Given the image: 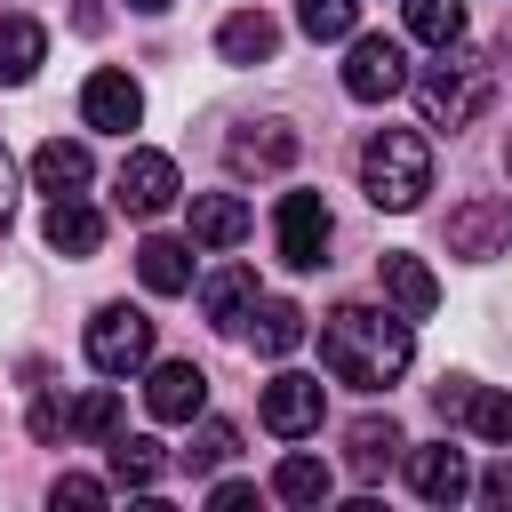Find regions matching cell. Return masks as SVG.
<instances>
[{
    "instance_id": "6da1fadb",
    "label": "cell",
    "mask_w": 512,
    "mask_h": 512,
    "mask_svg": "<svg viewBox=\"0 0 512 512\" xmlns=\"http://www.w3.org/2000/svg\"><path fill=\"white\" fill-rule=\"evenodd\" d=\"M408 360H416L408 320H392V312H376V304H336V312L320 320V368H328L336 384H352V392L400 384Z\"/></svg>"
},
{
    "instance_id": "7a4b0ae2",
    "label": "cell",
    "mask_w": 512,
    "mask_h": 512,
    "mask_svg": "<svg viewBox=\"0 0 512 512\" xmlns=\"http://www.w3.org/2000/svg\"><path fill=\"white\" fill-rule=\"evenodd\" d=\"M488 104H496V64H488V56H464L456 40H448L440 64L416 80V112H424V128H472Z\"/></svg>"
},
{
    "instance_id": "3957f363",
    "label": "cell",
    "mask_w": 512,
    "mask_h": 512,
    "mask_svg": "<svg viewBox=\"0 0 512 512\" xmlns=\"http://www.w3.org/2000/svg\"><path fill=\"white\" fill-rule=\"evenodd\" d=\"M360 184H368V200L392 208V216L424 208V192H432V152H424V136H416V128L368 136V144H360Z\"/></svg>"
},
{
    "instance_id": "277c9868",
    "label": "cell",
    "mask_w": 512,
    "mask_h": 512,
    "mask_svg": "<svg viewBox=\"0 0 512 512\" xmlns=\"http://www.w3.org/2000/svg\"><path fill=\"white\" fill-rule=\"evenodd\" d=\"M272 232H280V264L288 272H320L328 264V200L320 192H280V216H272Z\"/></svg>"
},
{
    "instance_id": "5b68a950",
    "label": "cell",
    "mask_w": 512,
    "mask_h": 512,
    "mask_svg": "<svg viewBox=\"0 0 512 512\" xmlns=\"http://www.w3.org/2000/svg\"><path fill=\"white\" fill-rule=\"evenodd\" d=\"M504 248H512V200H504V192H472V200L448 208V256L488 264V256H504Z\"/></svg>"
},
{
    "instance_id": "8992f818",
    "label": "cell",
    "mask_w": 512,
    "mask_h": 512,
    "mask_svg": "<svg viewBox=\"0 0 512 512\" xmlns=\"http://www.w3.org/2000/svg\"><path fill=\"white\" fill-rule=\"evenodd\" d=\"M400 88H408V48L384 40V32H360L352 56H344V96H352V104H384V96H400Z\"/></svg>"
},
{
    "instance_id": "52a82bcc",
    "label": "cell",
    "mask_w": 512,
    "mask_h": 512,
    "mask_svg": "<svg viewBox=\"0 0 512 512\" xmlns=\"http://www.w3.org/2000/svg\"><path fill=\"white\" fill-rule=\"evenodd\" d=\"M88 360H96L104 376L144 368V360H152V320H144L136 304H104V312L88 320Z\"/></svg>"
},
{
    "instance_id": "ba28073f",
    "label": "cell",
    "mask_w": 512,
    "mask_h": 512,
    "mask_svg": "<svg viewBox=\"0 0 512 512\" xmlns=\"http://www.w3.org/2000/svg\"><path fill=\"white\" fill-rule=\"evenodd\" d=\"M176 160L168 152H128L120 160V176H112V200H120V216H160V208H176Z\"/></svg>"
},
{
    "instance_id": "9c48e42d",
    "label": "cell",
    "mask_w": 512,
    "mask_h": 512,
    "mask_svg": "<svg viewBox=\"0 0 512 512\" xmlns=\"http://www.w3.org/2000/svg\"><path fill=\"white\" fill-rule=\"evenodd\" d=\"M320 408H328V392H320V376H272L264 384V424L280 432V440H304V432H320Z\"/></svg>"
},
{
    "instance_id": "30bf717a",
    "label": "cell",
    "mask_w": 512,
    "mask_h": 512,
    "mask_svg": "<svg viewBox=\"0 0 512 512\" xmlns=\"http://www.w3.org/2000/svg\"><path fill=\"white\" fill-rule=\"evenodd\" d=\"M80 120L104 128V136H128V128L144 120V88H136L128 72H88V88H80Z\"/></svg>"
},
{
    "instance_id": "8fae6325",
    "label": "cell",
    "mask_w": 512,
    "mask_h": 512,
    "mask_svg": "<svg viewBox=\"0 0 512 512\" xmlns=\"http://www.w3.org/2000/svg\"><path fill=\"white\" fill-rule=\"evenodd\" d=\"M296 160V128L288 120H248L240 136H224V168L232 176H272Z\"/></svg>"
},
{
    "instance_id": "7c38bea8",
    "label": "cell",
    "mask_w": 512,
    "mask_h": 512,
    "mask_svg": "<svg viewBox=\"0 0 512 512\" xmlns=\"http://www.w3.org/2000/svg\"><path fill=\"white\" fill-rule=\"evenodd\" d=\"M144 408H152V424H192L208 408V376L192 360H160L152 384H144Z\"/></svg>"
},
{
    "instance_id": "4fadbf2b",
    "label": "cell",
    "mask_w": 512,
    "mask_h": 512,
    "mask_svg": "<svg viewBox=\"0 0 512 512\" xmlns=\"http://www.w3.org/2000/svg\"><path fill=\"white\" fill-rule=\"evenodd\" d=\"M408 488L424 496V504H456V496H472V464H464V448H416L408 456Z\"/></svg>"
},
{
    "instance_id": "5bb4252c",
    "label": "cell",
    "mask_w": 512,
    "mask_h": 512,
    "mask_svg": "<svg viewBox=\"0 0 512 512\" xmlns=\"http://www.w3.org/2000/svg\"><path fill=\"white\" fill-rule=\"evenodd\" d=\"M88 176H96L88 144H64V136H48V144L32 152V184H40L48 200H72V192H88Z\"/></svg>"
},
{
    "instance_id": "9a60e30c",
    "label": "cell",
    "mask_w": 512,
    "mask_h": 512,
    "mask_svg": "<svg viewBox=\"0 0 512 512\" xmlns=\"http://www.w3.org/2000/svg\"><path fill=\"white\" fill-rule=\"evenodd\" d=\"M248 200L240 192H192V240H208V248H240L248 240Z\"/></svg>"
},
{
    "instance_id": "2e32d148",
    "label": "cell",
    "mask_w": 512,
    "mask_h": 512,
    "mask_svg": "<svg viewBox=\"0 0 512 512\" xmlns=\"http://www.w3.org/2000/svg\"><path fill=\"white\" fill-rule=\"evenodd\" d=\"M216 48H224V64H272V48H280V24H272L264 8H240V16H224Z\"/></svg>"
},
{
    "instance_id": "e0dca14e",
    "label": "cell",
    "mask_w": 512,
    "mask_h": 512,
    "mask_svg": "<svg viewBox=\"0 0 512 512\" xmlns=\"http://www.w3.org/2000/svg\"><path fill=\"white\" fill-rule=\"evenodd\" d=\"M48 248H56V256H96V248H104V216H96L80 192L56 200V208H48Z\"/></svg>"
},
{
    "instance_id": "ac0fdd59",
    "label": "cell",
    "mask_w": 512,
    "mask_h": 512,
    "mask_svg": "<svg viewBox=\"0 0 512 512\" xmlns=\"http://www.w3.org/2000/svg\"><path fill=\"white\" fill-rule=\"evenodd\" d=\"M248 304H256V272H248V264H224V272L200 280V312H208L216 328H240Z\"/></svg>"
},
{
    "instance_id": "d6986e66",
    "label": "cell",
    "mask_w": 512,
    "mask_h": 512,
    "mask_svg": "<svg viewBox=\"0 0 512 512\" xmlns=\"http://www.w3.org/2000/svg\"><path fill=\"white\" fill-rule=\"evenodd\" d=\"M40 56H48V32L32 16H0V88H24L40 72Z\"/></svg>"
},
{
    "instance_id": "ffe728a7",
    "label": "cell",
    "mask_w": 512,
    "mask_h": 512,
    "mask_svg": "<svg viewBox=\"0 0 512 512\" xmlns=\"http://www.w3.org/2000/svg\"><path fill=\"white\" fill-rule=\"evenodd\" d=\"M136 272H144L152 296H184V288H192V248H184V240H144V248H136Z\"/></svg>"
},
{
    "instance_id": "44dd1931",
    "label": "cell",
    "mask_w": 512,
    "mask_h": 512,
    "mask_svg": "<svg viewBox=\"0 0 512 512\" xmlns=\"http://www.w3.org/2000/svg\"><path fill=\"white\" fill-rule=\"evenodd\" d=\"M376 272H384V288H392V304H400L408 320H424V312L440 304V280L424 272V256H384Z\"/></svg>"
},
{
    "instance_id": "7402d4cb",
    "label": "cell",
    "mask_w": 512,
    "mask_h": 512,
    "mask_svg": "<svg viewBox=\"0 0 512 512\" xmlns=\"http://www.w3.org/2000/svg\"><path fill=\"white\" fill-rule=\"evenodd\" d=\"M392 448H400V424H392V416H360V424L344 432V456H352L360 480H376V472L392 464Z\"/></svg>"
},
{
    "instance_id": "603a6c76",
    "label": "cell",
    "mask_w": 512,
    "mask_h": 512,
    "mask_svg": "<svg viewBox=\"0 0 512 512\" xmlns=\"http://www.w3.org/2000/svg\"><path fill=\"white\" fill-rule=\"evenodd\" d=\"M328 488H336V472L320 456H280V472H272V496L280 504H328Z\"/></svg>"
},
{
    "instance_id": "cb8c5ba5",
    "label": "cell",
    "mask_w": 512,
    "mask_h": 512,
    "mask_svg": "<svg viewBox=\"0 0 512 512\" xmlns=\"http://www.w3.org/2000/svg\"><path fill=\"white\" fill-rule=\"evenodd\" d=\"M160 472H168L160 440H128V432H112V480H120V488H152Z\"/></svg>"
},
{
    "instance_id": "d4e9b609",
    "label": "cell",
    "mask_w": 512,
    "mask_h": 512,
    "mask_svg": "<svg viewBox=\"0 0 512 512\" xmlns=\"http://www.w3.org/2000/svg\"><path fill=\"white\" fill-rule=\"evenodd\" d=\"M408 40H424V48L464 40V0H408Z\"/></svg>"
},
{
    "instance_id": "484cf974",
    "label": "cell",
    "mask_w": 512,
    "mask_h": 512,
    "mask_svg": "<svg viewBox=\"0 0 512 512\" xmlns=\"http://www.w3.org/2000/svg\"><path fill=\"white\" fill-rule=\"evenodd\" d=\"M296 344H304V312H296L288 296H272V304L256 312V352L280 360V352H296Z\"/></svg>"
},
{
    "instance_id": "4316f807",
    "label": "cell",
    "mask_w": 512,
    "mask_h": 512,
    "mask_svg": "<svg viewBox=\"0 0 512 512\" xmlns=\"http://www.w3.org/2000/svg\"><path fill=\"white\" fill-rule=\"evenodd\" d=\"M296 24H304L312 40H352V24H360V0H296Z\"/></svg>"
},
{
    "instance_id": "83f0119b",
    "label": "cell",
    "mask_w": 512,
    "mask_h": 512,
    "mask_svg": "<svg viewBox=\"0 0 512 512\" xmlns=\"http://www.w3.org/2000/svg\"><path fill=\"white\" fill-rule=\"evenodd\" d=\"M72 432H80V440H112V432H120V392H88V400L72 408Z\"/></svg>"
},
{
    "instance_id": "f1b7e54d",
    "label": "cell",
    "mask_w": 512,
    "mask_h": 512,
    "mask_svg": "<svg viewBox=\"0 0 512 512\" xmlns=\"http://www.w3.org/2000/svg\"><path fill=\"white\" fill-rule=\"evenodd\" d=\"M232 448H240V432H232V424H200V432H192V448H184V464H192V472H216V464H232Z\"/></svg>"
},
{
    "instance_id": "f546056e",
    "label": "cell",
    "mask_w": 512,
    "mask_h": 512,
    "mask_svg": "<svg viewBox=\"0 0 512 512\" xmlns=\"http://www.w3.org/2000/svg\"><path fill=\"white\" fill-rule=\"evenodd\" d=\"M464 416H472V432H480V440H512V392H472V400H464Z\"/></svg>"
},
{
    "instance_id": "4dcf8cb0",
    "label": "cell",
    "mask_w": 512,
    "mask_h": 512,
    "mask_svg": "<svg viewBox=\"0 0 512 512\" xmlns=\"http://www.w3.org/2000/svg\"><path fill=\"white\" fill-rule=\"evenodd\" d=\"M56 432H72V408L64 400H32V440H56Z\"/></svg>"
},
{
    "instance_id": "1f68e13d",
    "label": "cell",
    "mask_w": 512,
    "mask_h": 512,
    "mask_svg": "<svg viewBox=\"0 0 512 512\" xmlns=\"http://www.w3.org/2000/svg\"><path fill=\"white\" fill-rule=\"evenodd\" d=\"M56 504H80V512H88V504H104V480H88V472H64V480H56Z\"/></svg>"
},
{
    "instance_id": "d6a6232c",
    "label": "cell",
    "mask_w": 512,
    "mask_h": 512,
    "mask_svg": "<svg viewBox=\"0 0 512 512\" xmlns=\"http://www.w3.org/2000/svg\"><path fill=\"white\" fill-rule=\"evenodd\" d=\"M464 400H472L464 376H440V384H432V408H440V416H464Z\"/></svg>"
},
{
    "instance_id": "836d02e7",
    "label": "cell",
    "mask_w": 512,
    "mask_h": 512,
    "mask_svg": "<svg viewBox=\"0 0 512 512\" xmlns=\"http://www.w3.org/2000/svg\"><path fill=\"white\" fill-rule=\"evenodd\" d=\"M480 504H496V512L512 504V464H496V472H480Z\"/></svg>"
},
{
    "instance_id": "e575fe53",
    "label": "cell",
    "mask_w": 512,
    "mask_h": 512,
    "mask_svg": "<svg viewBox=\"0 0 512 512\" xmlns=\"http://www.w3.org/2000/svg\"><path fill=\"white\" fill-rule=\"evenodd\" d=\"M248 496H256V488H248V480H216V488H208V504H216V512H240V504H248Z\"/></svg>"
},
{
    "instance_id": "d590c367",
    "label": "cell",
    "mask_w": 512,
    "mask_h": 512,
    "mask_svg": "<svg viewBox=\"0 0 512 512\" xmlns=\"http://www.w3.org/2000/svg\"><path fill=\"white\" fill-rule=\"evenodd\" d=\"M8 216H16V160L0 152V232H8Z\"/></svg>"
},
{
    "instance_id": "8d00e7d4",
    "label": "cell",
    "mask_w": 512,
    "mask_h": 512,
    "mask_svg": "<svg viewBox=\"0 0 512 512\" xmlns=\"http://www.w3.org/2000/svg\"><path fill=\"white\" fill-rule=\"evenodd\" d=\"M128 8H144V16H160V8H168V0H128Z\"/></svg>"
},
{
    "instance_id": "74e56055",
    "label": "cell",
    "mask_w": 512,
    "mask_h": 512,
    "mask_svg": "<svg viewBox=\"0 0 512 512\" xmlns=\"http://www.w3.org/2000/svg\"><path fill=\"white\" fill-rule=\"evenodd\" d=\"M504 56H512V24H504Z\"/></svg>"
},
{
    "instance_id": "f35d334b",
    "label": "cell",
    "mask_w": 512,
    "mask_h": 512,
    "mask_svg": "<svg viewBox=\"0 0 512 512\" xmlns=\"http://www.w3.org/2000/svg\"><path fill=\"white\" fill-rule=\"evenodd\" d=\"M504 160H512V152H504Z\"/></svg>"
}]
</instances>
